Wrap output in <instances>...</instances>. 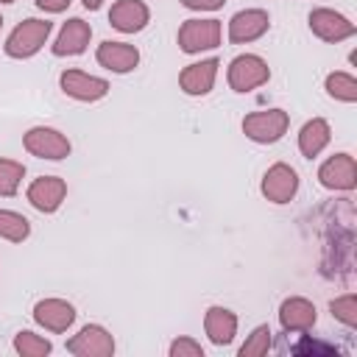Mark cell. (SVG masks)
Here are the masks:
<instances>
[{
  "mask_svg": "<svg viewBox=\"0 0 357 357\" xmlns=\"http://www.w3.org/2000/svg\"><path fill=\"white\" fill-rule=\"evenodd\" d=\"M53 31V22L50 20H36V17H28L22 20L6 39V53L11 59H31L42 50V45L47 42Z\"/></svg>",
  "mask_w": 357,
  "mask_h": 357,
  "instance_id": "obj_1",
  "label": "cell"
},
{
  "mask_svg": "<svg viewBox=\"0 0 357 357\" xmlns=\"http://www.w3.org/2000/svg\"><path fill=\"white\" fill-rule=\"evenodd\" d=\"M287 126H290V117L284 109H262L243 117V134L259 145L279 142L287 134Z\"/></svg>",
  "mask_w": 357,
  "mask_h": 357,
  "instance_id": "obj_2",
  "label": "cell"
},
{
  "mask_svg": "<svg viewBox=\"0 0 357 357\" xmlns=\"http://www.w3.org/2000/svg\"><path fill=\"white\" fill-rule=\"evenodd\" d=\"M226 78H229V86L234 92H251L262 84H268L271 78V67L262 56L257 53H240L229 61V70H226Z\"/></svg>",
  "mask_w": 357,
  "mask_h": 357,
  "instance_id": "obj_3",
  "label": "cell"
},
{
  "mask_svg": "<svg viewBox=\"0 0 357 357\" xmlns=\"http://www.w3.org/2000/svg\"><path fill=\"white\" fill-rule=\"evenodd\" d=\"M22 145L31 156L36 159H50V162H61L70 156L73 145L70 139L59 131V128H50V126H33L22 134Z\"/></svg>",
  "mask_w": 357,
  "mask_h": 357,
  "instance_id": "obj_4",
  "label": "cell"
},
{
  "mask_svg": "<svg viewBox=\"0 0 357 357\" xmlns=\"http://www.w3.org/2000/svg\"><path fill=\"white\" fill-rule=\"evenodd\" d=\"M220 22L218 20H184L178 28V47L181 53H201L220 45Z\"/></svg>",
  "mask_w": 357,
  "mask_h": 357,
  "instance_id": "obj_5",
  "label": "cell"
},
{
  "mask_svg": "<svg viewBox=\"0 0 357 357\" xmlns=\"http://www.w3.org/2000/svg\"><path fill=\"white\" fill-rule=\"evenodd\" d=\"M307 25L318 39H324L329 45H337V42L354 36V31H357L354 22L335 8H312L307 17Z\"/></svg>",
  "mask_w": 357,
  "mask_h": 357,
  "instance_id": "obj_6",
  "label": "cell"
},
{
  "mask_svg": "<svg viewBox=\"0 0 357 357\" xmlns=\"http://www.w3.org/2000/svg\"><path fill=\"white\" fill-rule=\"evenodd\" d=\"M59 86L67 98L81 100V103H95V100L109 95V81L98 78V75H89L84 70H64L61 78H59Z\"/></svg>",
  "mask_w": 357,
  "mask_h": 357,
  "instance_id": "obj_7",
  "label": "cell"
},
{
  "mask_svg": "<svg viewBox=\"0 0 357 357\" xmlns=\"http://www.w3.org/2000/svg\"><path fill=\"white\" fill-rule=\"evenodd\" d=\"M67 351L75 357H112L114 354V337L100 324L81 326L78 335L67 340Z\"/></svg>",
  "mask_w": 357,
  "mask_h": 357,
  "instance_id": "obj_8",
  "label": "cell"
},
{
  "mask_svg": "<svg viewBox=\"0 0 357 357\" xmlns=\"http://www.w3.org/2000/svg\"><path fill=\"white\" fill-rule=\"evenodd\" d=\"M271 28V17L265 8H243L229 20V42L231 45H248L265 36Z\"/></svg>",
  "mask_w": 357,
  "mask_h": 357,
  "instance_id": "obj_9",
  "label": "cell"
},
{
  "mask_svg": "<svg viewBox=\"0 0 357 357\" xmlns=\"http://www.w3.org/2000/svg\"><path fill=\"white\" fill-rule=\"evenodd\" d=\"M259 190H262V195H265L268 201H273V204H287V201H293V195L298 192V173H296L290 165L276 162V165H271V167L265 170Z\"/></svg>",
  "mask_w": 357,
  "mask_h": 357,
  "instance_id": "obj_10",
  "label": "cell"
},
{
  "mask_svg": "<svg viewBox=\"0 0 357 357\" xmlns=\"http://www.w3.org/2000/svg\"><path fill=\"white\" fill-rule=\"evenodd\" d=\"M318 181H321L326 190H340V192L354 190V184H357V165H354V156H351V153H335V156H329V159L318 167Z\"/></svg>",
  "mask_w": 357,
  "mask_h": 357,
  "instance_id": "obj_11",
  "label": "cell"
},
{
  "mask_svg": "<svg viewBox=\"0 0 357 357\" xmlns=\"http://www.w3.org/2000/svg\"><path fill=\"white\" fill-rule=\"evenodd\" d=\"M25 195H28V201H31L33 209L50 215V212H56L64 204V198H67V181L59 178V176H39V178H33L28 184V192Z\"/></svg>",
  "mask_w": 357,
  "mask_h": 357,
  "instance_id": "obj_12",
  "label": "cell"
},
{
  "mask_svg": "<svg viewBox=\"0 0 357 357\" xmlns=\"http://www.w3.org/2000/svg\"><path fill=\"white\" fill-rule=\"evenodd\" d=\"M33 321L47 332H67L75 321V307L64 298H42L33 307Z\"/></svg>",
  "mask_w": 357,
  "mask_h": 357,
  "instance_id": "obj_13",
  "label": "cell"
},
{
  "mask_svg": "<svg viewBox=\"0 0 357 357\" xmlns=\"http://www.w3.org/2000/svg\"><path fill=\"white\" fill-rule=\"evenodd\" d=\"M98 64L123 75V73H131L137 64H139V50L128 42H114V39H106L98 45V53H95Z\"/></svg>",
  "mask_w": 357,
  "mask_h": 357,
  "instance_id": "obj_14",
  "label": "cell"
},
{
  "mask_svg": "<svg viewBox=\"0 0 357 357\" xmlns=\"http://www.w3.org/2000/svg\"><path fill=\"white\" fill-rule=\"evenodd\" d=\"M318 321L315 304L307 301L304 296H290L279 307V324L284 332H310Z\"/></svg>",
  "mask_w": 357,
  "mask_h": 357,
  "instance_id": "obj_15",
  "label": "cell"
},
{
  "mask_svg": "<svg viewBox=\"0 0 357 357\" xmlns=\"http://www.w3.org/2000/svg\"><path fill=\"white\" fill-rule=\"evenodd\" d=\"M89 39H92L89 22H84L81 17H70L53 42V56H81L86 50Z\"/></svg>",
  "mask_w": 357,
  "mask_h": 357,
  "instance_id": "obj_16",
  "label": "cell"
},
{
  "mask_svg": "<svg viewBox=\"0 0 357 357\" xmlns=\"http://www.w3.org/2000/svg\"><path fill=\"white\" fill-rule=\"evenodd\" d=\"M218 59H204V61H195V64H187L181 73H178V86L198 98V95H206L212 92L215 86V78H218Z\"/></svg>",
  "mask_w": 357,
  "mask_h": 357,
  "instance_id": "obj_17",
  "label": "cell"
},
{
  "mask_svg": "<svg viewBox=\"0 0 357 357\" xmlns=\"http://www.w3.org/2000/svg\"><path fill=\"white\" fill-rule=\"evenodd\" d=\"M151 11L142 0H117L109 11V22L112 28H117L120 33H137L148 25Z\"/></svg>",
  "mask_w": 357,
  "mask_h": 357,
  "instance_id": "obj_18",
  "label": "cell"
},
{
  "mask_svg": "<svg viewBox=\"0 0 357 357\" xmlns=\"http://www.w3.org/2000/svg\"><path fill=\"white\" fill-rule=\"evenodd\" d=\"M204 332L215 346H229L237 335V315L226 307H209L204 315Z\"/></svg>",
  "mask_w": 357,
  "mask_h": 357,
  "instance_id": "obj_19",
  "label": "cell"
},
{
  "mask_svg": "<svg viewBox=\"0 0 357 357\" xmlns=\"http://www.w3.org/2000/svg\"><path fill=\"white\" fill-rule=\"evenodd\" d=\"M329 139H332L329 123H326L324 117H312V120H307V123L301 126V131H298V151H301L304 159H315V156L329 145Z\"/></svg>",
  "mask_w": 357,
  "mask_h": 357,
  "instance_id": "obj_20",
  "label": "cell"
},
{
  "mask_svg": "<svg viewBox=\"0 0 357 357\" xmlns=\"http://www.w3.org/2000/svg\"><path fill=\"white\" fill-rule=\"evenodd\" d=\"M324 89L335 100H343V103L357 100V78L351 73H329L326 81H324Z\"/></svg>",
  "mask_w": 357,
  "mask_h": 357,
  "instance_id": "obj_21",
  "label": "cell"
},
{
  "mask_svg": "<svg viewBox=\"0 0 357 357\" xmlns=\"http://www.w3.org/2000/svg\"><path fill=\"white\" fill-rule=\"evenodd\" d=\"M31 234V220L20 212L0 209V237L8 243H22Z\"/></svg>",
  "mask_w": 357,
  "mask_h": 357,
  "instance_id": "obj_22",
  "label": "cell"
},
{
  "mask_svg": "<svg viewBox=\"0 0 357 357\" xmlns=\"http://www.w3.org/2000/svg\"><path fill=\"white\" fill-rule=\"evenodd\" d=\"M14 351L22 354V357H45V354L53 351V346H50V340H45L42 335H36V332H31V329H20V332L14 335Z\"/></svg>",
  "mask_w": 357,
  "mask_h": 357,
  "instance_id": "obj_23",
  "label": "cell"
},
{
  "mask_svg": "<svg viewBox=\"0 0 357 357\" xmlns=\"http://www.w3.org/2000/svg\"><path fill=\"white\" fill-rule=\"evenodd\" d=\"M25 178V165L17 159H0V195L11 198L20 190V181Z\"/></svg>",
  "mask_w": 357,
  "mask_h": 357,
  "instance_id": "obj_24",
  "label": "cell"
},
{
  "mask_svg": "<svg viewBox=\"0 0 357 357\" xmlns=\"http://www.w3.org/2000/svg\"><path fill=\"white\" fill-rule=\"evenodd\" d=\"M268 349H271V326L262 324L245 337V343L240 346V357H262L268 354Z\"/></svg>",
  "mask_w": 357,
  "mask_h": 357,
  "instance_id": "obj_25",
  "label": "cell"
},
{
  "mask_svg": "<svg viewBox=\"0 0 357 357\" xmlns=\"http://www.w3.org/2000/svg\"><path fill=\"white\" fill-rule=\"evenodd\" d=\"M329 310H332V318H337L343 326H357V298H354V293H346V296H340V298H335L332 304H329Z\"/></svg>",
  "mask_w": 357,
  "mask_h": 357,
  "instance_id": "obj_26",
  "label": "cell"
},
{
  "mask_svg": "<svg viewBox=\"0 0 357 357\" xmlns=\"http://www.w3.org/2000/svg\"><path fill=\"white\" fill-rule=\"evenodd\" d=\"M167 351L170 357H204V346L192 337H176Z\"/></svg>",
  "mask_w": 357,
  "mask_h": 357,
  "instance_id": "obj_27",
  "label": "cell"
},
{
  "mask_svg": "<svg viewBox=\"0 0 357 357\" xmlns=\"http://www.w3.org/2000/svg\"><path fill=\"white\" fill-rule=\"evenodd\" d=\"M226 0H181L184 8H192V11H215L220 8Z\"/></svg>",
  "mask_w": 357,
  "mask_h": 357,
  "instance_id": "obj_28",
  "label": "cell"
},
{
  "mask_svg": "<svg viewBox=\"0 0 357 357\" xmlns=\"http://www.w3.org/2000/svg\"><path fill=\"white\" fill-rule=\"evenodd\" d=\"M70 3H73V0H36V8H42V11H47V14H59V11H64Z\"/></svg>",
  "mask_w": 357,
  "mask_h": 357,
  "instance_id": "obj_29",
  "label": "cell"
},
{
  "mask_svg": "<svg viewBox=\"0 0 357 357\" xmlns=\"http://www.w3.org/2000/svg\"><path fill=\"white\" fill-rule=\"evenodd\" d=\"M84 3V8H89V11H98L100 6H103V0H81Z\"/></svg>",
  "mask_w": 357,
  "mask_h": 357,
  "instance_id": "obj_30",
  "label": "cell"
},
{
  "mask_svg": "<svg viewBox=\"0 0 357 357\" xmlns=\"http://www.w3.org/2000/svg\"><path fill=\"white\" fill-rule=\"evenodd\" d=\"M0 3H14V0H0Z\"/></svg>",
  "mask_w": 357,
  "mask_h": 357,
  "instance_id": "obj_31",
  "label": "cell"
},
{
  "mask_svg": "<svg viewBox=\"0 0 357 357\" xmlns=\"http://www.w3.org/2000/svg\"><path fill=\"white\" fill-rule=\"evenodd\" d=\"M0 28H3V17H0Z\"/></svg>",
  "mask_w": 357,
  "mask_h": 357,
  "instance_id": "obj_32",
  "label": "cell"
}]
</instances>
